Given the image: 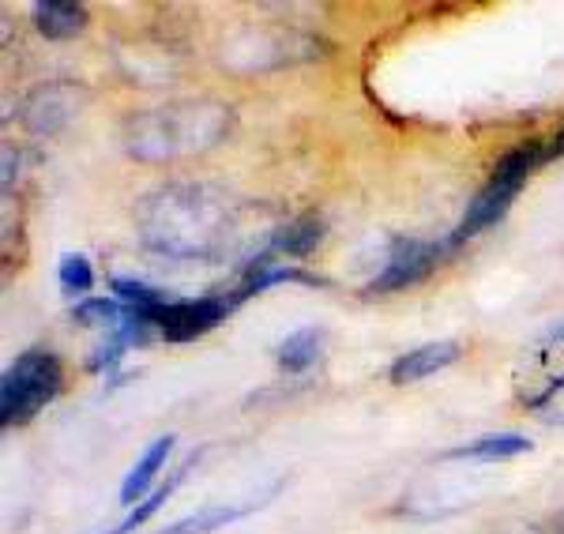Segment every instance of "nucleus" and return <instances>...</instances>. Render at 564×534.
<instances>
[{"mask_svg":"<svg viewBox=\"0 0 564 534\" xmlns=\"http://www.w3.org/2000/svg\"><path fill=\"white\" fill-rule=\"evenodd\" d=\"M463 358V342L456 339H441V342H425V347H414L406 350L403 358L391 361L388 369V380L391 384H417V380L441 373V369L456 366Z\"/></svg>","mask_w":564,"mask_h":534,"instance_id":"8","label":"nucleus"},{"mask_svg":"<svg viewBox=\"0 0 564 534\" xmlns=\"http://www.w3.org/2000/svg\"><path fill=\"white\" fill-rule=\"evenodd\" d=\"M34 26L53 42L76 39L87 26V8L76 4V0H39L34 4Z\"/></svg>","mask_w":564,"mask_h":534,"instance_id":"11","label":"nucleus"},{"mask_svg":"<svg viewBox=\"0 0 564 534\" xmlns=\"http://www.w3.org/2000/svg\"><path fill=\"white\" fill-rule=\"evenodd\" d=\"M441 246H430V241L417 238H399L388 252V264L377 279L366 286L369 294H395V290L417 286L433 275V268L441 264Z\"/></svg>","mask_w":564,"mask_h":534,"instance_id":"6","label":"nucleus"},{"mask_svg":"<svg viewBox=\"0 0 564 534\" xmlns=\"http://www.w3.org/2000/svg\"><path fill=\"white\" fill-rule=\"evenodd\" d=\"M324 233H327L324 219H316V215H302V219H294V222L282 226V230H275L268 252L271 257L302 260V257H308V252H316V246L324 241Z\"/></svg>","mask_w":564,"mask_h":534,"instance_id":"13","label":"nucleus"},{"mask_svg":"<svg viewBox=\"0 0 564 534\" xmlns=\"http://www.w3.org/2000/svg\"><path fill=\"white\" fill-rule=\"evenodd\" d=\"M527 185V177H516V174H505V170L494 166V177L486 181V185L475 193V200L467 204V211H463V219L456 226V233H452L448 249L463 246V241L478 238L481 230H489L494 222H500L508 215V207L516 204V196H520V188Z\"/></svg>","mask_w":564,"mask_h":534,"instance_id":"5","label":"nucleus"},{"mask_svg":"<svg viewBox=\"0 0 564 534\" xmlns=\"http://www.w3.org/2000/svg\"><path fill=\"white\" fill-rule=\"evenodd\" d=\"M65 388V369H61L57 355L50 350H23L12 366L4 369L0 380V425H26L39 411H45Z\"/></svg>","mask_w":564,"mask_h":534,"instance_id":"3","label":"nucleus"},{"mask_svg":"<svg viewBox=\"0 0 564 534\" xmlns=\"http://www.w3.org/2000/svg\"><path fill=\"white\" fill-rule=\"evenodd\" d=\"M129 316L132 309H124L117 297H84V302L72 309V320L76 324H84V328H106V331H117Z\"/></svg>","mask_w":564,"mask_h":534,"instance_id":"17","label":"nucleus"},{"mask_svg":"<svg viewBox=\"0 0 564 534\" xmlns=\"http://www.w3.org/2000/svg\"><path fill=\"white\" fill-rule=\"evenodd\" d=\"M230 106L223 102H170L132 113L124 121V148L143 162H166L212 151L230 132Z\"/></svg>","mask_w":564,"mask_h":534,"instance_id":"2","label":"nucleus"},{"mask_svg":"<svg viewBox=\"0 0 564 534\" xmlns=\"http://www.w3.org/2000/svg\"><path fill=\"white\" fill-rule=\"evenodd\" d=\"M234 294H207V297H188V302H170L162 305L159 313H151L148 320L154 324V331L162 335L166 342H193L199 335L215 331L218 324L230 316L234 309Z\"/></svg>","mask_w":564,"mask_h":534,"instance_id":"4","label":"nucleus"},{"mask_svg":"<svg viewBox=\"0 0 564 534\" xmlns=\"http://www.w3.org/2000/svg\"><path fill=\"white\" fill-rule=\"evenodd\" d=\"M550 148H553V159H561V155H564V129H561L557 135H553Z\"/></svg>","mask_w":564,"mask_h":534,"instance_id":"19","label":"nucleus"},{"mask_svg":"<svg viewBox=\"0 0 564 534\" xmlns=\"http://www.w3.org/2000/svg\"><path fill=\"white\" fill-rule=\"evenodd\" d=\"M531 448L534 445L523 433H486V437H475V440H467V445L448 448L444 459H481V464H497V459H516Z\"/></svg>","mask_w":564,"mask_h":534,"instance_id":"12","label":"nucleus"},{"mask_svg":"<svg viewBox=\"0 0 564 534\" xmlns=\"http://www.w3.org/2000/svg\"><path fill=\"white\" fill-rule=\"evenodd\" d=\"M321 347H324V328H302V331L286 335L275 350L279 369H286V373H305L308 366H316Z\"/></svg>","mask_w":564,"mask_h":534,"instance_id":"14","label":"nucleus"},{"mask_svg":"<svg viewBox=\"0 0 564 534\" xmlns=\"http://www.w3.org/2000/svg\"><path fill=\"white\" fill-rule=\"evenodd\" d=\"M57 279H61V290L72 297H84L90 286H95V268H90L87 257L79 252H65L57 264Z\"/></svg>","mask_w":564,"mask_h":534,"instance_id":"18","label":"nucleus"},{"mask_svg":"<svg viewBox=\"0 0 564 534\" xmlns=\"http://www.w3.org/2000/svg\"><path fill=\"white\" fill-rule=\"evenodd\" d=\"M174 440H177L174 433H166V437L151 440L148 451H143V456L132 464V470L124 475V482H121V504H124V509H135V504L143 501V493L151 490L154 475H159V470L166 467L170 451H174Z\"/></svg>","mask_w":564,"mask_h":534,"instance_id":"10","label":"nucleus"},{"mask_svg":"<svg viewBox=\"0 0 564 534\" xmlns=\"http://www.w3.org/2000/svg\"><path fill=\"white\" fill-rule=\"evenodd\" d=\"M196 459V456H193ZM193 459H188V464H193ZM188 464L185 467H177L174 470V475H170L166 478V482H159V486H154V490L148 493V497H143V501L140 504H135V509L129 512V515H124V520L121 523H117V527L113 531H106V534H132L135 527H143V523H148L151 520V515L154 512H159L162 509V504H166L170 501V497H174V490H177V482H181V478H185L188 475Z\"/></svg>","mask_w":564,"mask_h":534,"instance_id":"15","label":"nucleus"},{"mask_svg":"<svg viewBox=\"0 0 564 534\" xmlns=\"http://www.w3.org/2000/svg\"><path fill=\"white\" fill-rule=\"evenodd\" d=\"M275 493H279V486H271V490L260 493V497H249V501L207 504V509H199L193 515H181V520H174L170 527H162L159 534H215V531H223L226 523H238V520H245V515L260 512Z\"/></svg>","mask_w":564,"mask_h":534,"instance_id":"9","label":"nucleus"},{"mask_svg":"<svg viewBox=\"0 0 564 534\" xmlns=\"http://www.w3.org/2000/svg\"><path fill=\"white\" fill-rule=\"evenodd\" d=\"M109 290H113V297L124 305V309L143 313V316H151V313H159L162 305H170L166 290H159V286H151V283H140V279L117 275V279H109Z\"/></svg>","mask_w":564,"mask_h":534,"instance_id":"16","label":"nucleus"},{"mask_svg":"<svg viewBox=\"0 0 564 534\" xmlns=\"http://www.w3.org/2000/svg\"><path fill=\"white\" fill-rule=\"evenodd\" d=\"M143 246L166 257H212L230 233V204L215 188L174 181L159 185L135 207Z\"/></svg>","mask_w":564,"mask_h":534,"instance_id":"1","label":"nucleus"},{"mask_svg":"<svg viewBox=\"0 0 564 534\" xmlns=\"http://www.w3.org/2000/svg\"><path fill=\"white\" fill-rule=\"evenodd\" d=\"M79 98L84 90L76 84H42L23 98L20 121L26 132L34 135H53L72 121V113L79 110Z\"/></svg>","mask_w":564,"mask_h":534,"instance_id":"7","label":"nucleus"}]
</instances>
